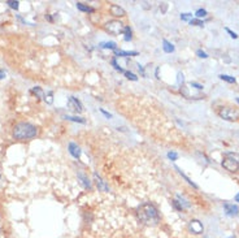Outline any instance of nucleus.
<instances>
[{
  "instance_id": "nucleus-1",
  "label": "nucleus",
  "mask_w": 239,
  "mask_h": 238,
  "mask_svg": "<svg viewBox=\"0 0 239 238\" xmlns=\"http://www.w3.org/2000/svg\"><path fill=\"white\" fill-rule=\"evenodd\" d=\"M137 216L139 219L140 222H143L144 225H156L160 221V215L159 211L154 204L151 203H144L138 208Z\"/></svg>"
},
{
  "instance_id": "nucleus-2",
  "label": "nucleus",
  "mask_w": 239,
  "mask_h": 238,
  "mask_svg": "<svg viewBox=\"0 0 239 238\" xmlns=\"http://www.w3.org/2000/svg\"><path fill=\"white\" fill-rule=\"evenodd\" d=\"M36 135V128L29 122H20L14 126L13 137L16 139H30Z\"/></svg>"
},
{
  "instance_id": "nucleus-3",
  "label": "nucleus",
  "mask_w": 239,
  "mask_h": 238,
  "mask_svg": "<svg viewBox=\"0 0 239 238\" xmlns=\"http://www.w3.org/2000/svg\"><path fill=\"white\" fill-rule=\"evenodd\" d=\"M217 115L227 121H235L239 118V111L235 108H230V107H220L217 109Z\"/></svg>"
},
{
  "instance_id": "nucleus-4",
  "label": "nucleus",
  "mask_w": 239,
  "mask_h": 238,
  "mask_svg": "<svg viewBox=\"0 0 239 238\" xmlns=\"http://www.w3.org/2000/svg\"><path fill=\"white\" fill-rule=\"evenodd\" d=\"M105 30L108 33H111V34H113V35H118V34H122V33H124L125 26L122 22L113 20V21H109L105 24Z\"/></svg>"
},
{
  "instance_id": "nucleus-5",
  "label": "nucleus",
  "mask_w": 239,
  "mask_h": 238,
  "mask_svg": "<svg viewBox=\"0 0 239 238\" xmlns=\"http://www.w3.org/2000/svg\"><path fill=\"white\" fill-rule=\"evenodd\" d=\"M221 164H222L223 168H225L226 170H229V172H237V170H239V163L233 160V159H230V158H225Z\"/></svg>"
},
{
  "instance_id": "nucleus-6",
  "label": "nucleus",
  "mask_w": 239,
  "mask_h": 238,
  "mask_svg": "<svg viewBox=\"0 0 239 238\" xmlns=\"http://www.w3.org/2000/svg\"><path fill=\"white\" fill-rule=\"evenodd\" d=\"M189 229L191 230L194 234H201L203 233V230H204L203 224H201L199 220H191L189 222Z\"/></svg>"
},
{
  "instance_id": "nucleus-7",
  "label": "nucleus",
  "mask_w": 239,
  "mask_h": 238,
  "mask_svg": "<svg viewBox=\"0 0 239 238\" xmlns=\"http://www.w3.org/2000/svg\"><path fill=\"white\" fill-rule=\"evenodd\" d=\"M68 106L74 111V112H82V111H83L82 103L77 98H74V96H70V98L68 99Z\"/></svg>"
},
{
  "instance_id": "nucleus-8",
  "label": "nucleus",
  "mask_w": 239,
  "mask_h": 238,
  "mask_svg": "<svg viewBox=\"0 0 239 238\" xmlns=\"http://www.w3.org/2000/svg\"><path fill=\"white\" fill-rule=\"evenodd\" d=\"M223 208H225L226 213L229 215V216H235V215H238V212H239V208L230 203H223Z\"/></svg>"
},
{
  "instance_id": "nucleus-9",
  "label": "nucleus",
  "mask_w": 239,
  "mask_h": 238,
  "mask_svg": "<svg viewBox=\"0 0 239 238\" xmlns=\"http://www.w3.org/2000/svg\"><path fill=\"white\" fill-rule=\"evenodd\" d=\"M94 180L96 182V186H98L99 190H102V191H109V189H108V186L105 185V182H104L102 178L99 177V174L96 173V172L94 173Z\"/></svg>"
},
{
  "instance_id": "nucleus-10",
  "label": "nucleus",
  "mask_w": 239,
  "mask_h": 238,
  "mask_svg": "<svg viewBox=\"0 0 239 238\" xmlns=\"http://www.w3.org/2000/svg\"><path fill=\"white\" fill-rule=\"evenodd\" d=\"M111 13L113 14L114 17H124L125 16V9L121 8L117 4H112L111 5Z\"/></svg>"
},
{
  "instance_id": "nucleus-11",
  "label": "nucleus",
  "mask_w": 239,
  "mask_h": 238,
  "mask_svg": "<svg viewBox=\"0 0 239 238\" xmlns=\"http://www.w3.org/2000/svg\"><path fill=\"white\" fill-rule=\"evenodd\" d=\"M69 152H70V155H72L73 158L79 159V156H81V148L78 147L76 143H73V142L69 143Z\"/></svg>"
},
{
  "instance_id": "nucleus-12",
  "label": "nucleus",
  "mask_w": 239,
  "mask_h": 238,
  "mask_svg": "<svg viewBox=\"0 0 239 238\" xmlns=\"http://www.w3.org/2000/svg\"><path fill=\"white\" fill-rule=\"evenodd\" d=\"M163 50L165 51L166 54H171V52H174V46L170 42H168L166 39H164L163 40Z\"/></svg>"
},
{
  "instance_id": "nucleus-13",
  "label": "nucleus",
  "mask_w": 239,
  "mask_h": 238,
  "mask_svg": "<svg viewBox=\"0 0 239 238\" xmlns=\"http://www.w3.org/2000/svg\"><path fill=\"white\" fill-rule=\"evenodd\" d=\"M78 177H79L81 180H82V184H83V186H85L86 189H91V182H90V180L85 176L83 173H78Z\"/></svg>"
},
{
  "instance_id": "nucleus-14",
  "label": "nucleus",
  "mask_w": 239,
  "mask_h": 238,
  "mask_svg": "<svg viewBox=\"0 0 239 238\" xmlns=\"http://www.w3.org/2000/svg\"><path fill=\"white\" fill-rule=\"evenodd\" d=\"M77 8L79 9V10H82V12H94V8H91V7H88V5H86V4H83V3H77Z\"/></svg>"
},
{
  "instance_id": "nucleus-15",
  "label": "nucleus",
  "mask_w": 239,
  "mask_h": 238,
  "mask_svg": "<svg viewBox=\"0 0 239 238\" xmlns=\"http://www.w3.org/2000/svg\"><path fill=\"white\" fill-rule=\"evenodd\" d=\"M102 48H109V50H116L117 48V44H116L114 42H103L99 44Z\"/></svg>"
},
{
  "instance_id": "nucleus-16",
  "label": "nucleus",
  "mask_w": 239,
  "mask_h": 238,
  "mask_svg": "<svg viewBox=\"0 0 239 238\" xmlns=\"http://www.w3.org/2000/svg\"><path fill=\"white\" fill-rule=\"evenodd\" d=\"M116 55H117V56H137L138 52H135V51L126 52V51H117L116 50Z\"/></svg>"
},
{
  "instance_id": "nucleus-17",
  "label": "nucleus",
  "mask_w": 239,
  "mask_h": 238,
  "mask_svg": "<svg viewBox=\"0 0 239 238\" xmlns=\"http://www.w3.org/2000/svg\"><path fill=\"white\" fill-rule=\"evenodd\" d=\"M66 120H70V121H74V122H79V124H85L86 120L82 117H77V116H65Z\"/></svg>"
},
{
  "instance_id": "nucleus-18",
  "label": "nucleus",
  "mask_w": 239,
  "mask_h": 238,
  "mask_svg": "<svg viewBox=\"0 0 239 238\" xmlns=\"http://www.w3.org/2000/svg\"><path fill=\"white\" fill-rule=\"evenodd\" d=\"M220 78H221L222 81H225V82H229V83H235V78H234V77L227 76V74H221V76H220Z\"/></svg>"
},
{
  "instance_id": "nucleus-19",
  "label": "nucleus",
  "mask_w": 239,
  "mask_h": 238,
  "mask_svg": "<svg viewBox=\"0 0 239 238\" xmlns=\"http://www.w3.org/2000/svg\"><path fill=\"white\" fill-rule=\"evenodd\" d=\"M175 169H177V170H178V172H179V174H181V176H182V177H183V178H185V180H186V181H187V182H189V184H190V185H192V186H194V187H195V189H197V186H196V185H195V184H194V182H192L191 180H190V178H189L187 176H186V174H185V173H182V172H181V170H179V168H178V167H175Z\"/></svg>"
},
{
  "instance_id": "nucleus-20",
  "label": "nucleus",
  "mask_w": 239,
  "mask_h": 238,
  "mask_svg": "<svg viewBox=\"0 0 239 238\" xmlns=\"http://www.w3.org/2000/svg\"><path fill=\"white\" fill-rule=\"evenodd\" d=\"M190 25H194V26H199V28H203V26H204V22H203V21H200L199 18H197V20H195V18H192V20L190 21Z\"/></svg>"
},
{
  "instance_id": "nucleus-21",
  "label": "nucleus",
  "mask_w": 239,
  "mask_h": 238,
  "mask_svg": "<svg viewBox=\"0 0 239 238\" xmlns=\"http://www.w3.org/2000/svg\"><path fill=\"white\" fill-rule=\"evenodd\" d=\"M124 33H125V40H130V39H131V29H130L129 26H125Z\"/></svg>"
},
{
  "instance_id": "nucleus-22",
  "label": "nucleus",
  "mask_w": 239,
  "mask_h": 238,
  "mask_svg": "<svg viewBox=\"0 0 239 238\" xmlns=\"http://www.w3.org/2000/svg\"><path fill=\"white\" fill-rule=\"evenodd\" d=\"M225 156H226V158L233 159V160H235V161L239 163V155H238V154H234V152H226Z\"/></svg>"
},
{
  "instance_id": "nucleus-23",
  "label": "nucleus",
  "mask_w": 239,
  "mask_h": 238,
  "mask_svg": "<svg viewBox=\"0 0 239 238\" xmlns=\"http://www.w3.org/2000/svg\"><path fill=\"white\" fill-rule=\"evenodd\" d=\"M125 76H126V78L128 80H131V81H138V77L135 76L134 73H131V72H128V70H125Z\"/></svg>"
},
{
  "instance_id": "nucleus-24",
  "label": "nucleus",
  "mask_w": 239,
  "mask_h": 238,
  "mask_svg": "<svg viewBox=\"0 0 239 238\" xmlns=\"http://www.w3.org/2000/svg\"><path fill=\"white\" fill-rule=\"evenodd\" d=\"M171 204H173V207H174L177 211H182V210H183V207H182V203L178 202V200H173V202H171Z\"/></svg>"
},
{
  "instance_id": "nucleus-25",
  "label": "nucleus",
  "mask_w": 239,
  "mask_h": 238,
  "mask_svg": "<svg viewBox=\"0 0 239 238\" xmlns=\"http://www.w3.org/2000/svg\"><path fill=\"white\" fill-rule=\"evenodd\" d=\"M195 16H196L197 18L205 17V16H207V10H205V9H197L196 13H195Z\"/></svg>"
},
{
  "instance_id": "nucleus-26",
  "label": "nucleus",
  "mask_w": 239,
  "mask_h": 238,
  "mask_svg": "<svg viewBox=\"0 0 239 238\" xmlns=\"http://www.w3.org/2000/svg\"><path fill=\"white\" fill-rule=\"evenodd\" d=\"M112 65L114 66V69L116 70H118V72H121V73H125V70L121 68V66H120L118 64H117V61H116V59H112Z\"/></svg>"
},
{
  "instance_id": "nucleus-27",
  "label": "nucleus",
  "mask_w": 239,
  "mask_h": 238,
  "mask_svg": "<svg viewBox=\"0 0 239 238\" xmlns=\"http://www.w3.org/2000/svg\"><path fill=\"white\" fill-rule=\"evenodd\" d=\"M181 20H183V21H191L192 20V14L191 13H182L181 14Z\"/></svg>"
},
{
  "instance_id": "nucleus-28",
  "label": "nucleus",
  "mask_w": 239,
  "mask_h": 238,
  "mask_svg": "<svg viewBox=\"0 0 239 238\" xmlns=\"http://www.w3.org/2000/svg\"><path fill=\"white\" fill-rule=\"evenodd\" d=\"M168 158H169L170 160H177L178 154H177V152H174V151H169V152H168Z\"/></svg>"
},
{
  "instance_id": "nucleus-29",
  "label": "nucleus",
  "mask_w": 239,
  "mask_h": 238,
  "mask_svg": "<svg viewBox=\"0 0 239 238\" xmlns=\"http://www.w3.org/2000/svg\"><path fill=\"white\" fill-rule=\"evenodd\" d=\"M196 55H197L199 57H201V59H207V57H208V55L205 54L204 51H201V50H197V51H196Z\"/></svg>"
},
{
  "instance_id": "nucleus-30",
  "label": "nucleus",
  "mask_w": 239,
  "mask_h": 238,
  "mask_svg": "<svg viewBox=\"0 0 239 238\" xmlns=\"http://www.w3.org/2000/svg\"><path fill=\"white\" fill-rule=\"evenodd\" d=\"M7 4L13 9H18V1H7Z\"/></svg>"
},
{
  "instance_id": "nucleus-31",
  "label": "nucleus",
  "mask_w": 239,
  "mask_h": 238,
  "mask_svg": "<svg viewBox=\"0 0 239 238\" xmlns=\"http://www.w3.org/2000/svg\"><path fill=\"white\" fill-rule=\"evenodd\" d=\"M225 30H226L227 33H229V34H230V36H231V38H234V39H237V38H238V34H237V33L231 31V30H230V29H229V28H226V29H225Z\"/></svg>"
},
{
  "instance_id": "nucleus-32",
  "label": "nucleus",
  "mask_w": 239,
  "mask_h": 238,
  "mask_svg": "<svg viewBox=\"0 0 239 238\" xmlns=\"http://www.w3.org/2000/svg\"><path fill=\"white\" fill-rule=\"evenodd\" d=\"M33 92H35V94H36V95H38V96H40V98H43V91H42V90H40V89H39V87H35V89H34V90H33Z\"/></svg>"
},
{
  "instance_id": "nucleus-33",
  "label": "nucleus",
  "mask_w": 239,
  "mask_h": 238,
  "mask_svg": "<svg viewBox=\"0 0 239 238\" xmlns=\"http://www.w3.org/2000/svg\"><path fill=\"white\" fill-rule=\"evenodd\" d=\"M190 86L195 87V89H197V90H203V86L199 85V83H196V82H190Z\"/></svg>"
},
{
  "instance_id": "nucleus-34",
  "label": "nucleus",
  "mask_w": 239,
  "mask_h": 238,
  "mask_svg": "<svg viewBox=\"0 0 239 238\" xmlns=\"http://www.w3.org/2000/svg\"><path fill=\"white\" fill-rule=\"evenodd\" d=\"M100 112H102V113H103V115H104V116H105L107 118H111V117H112V115H111L109 112H107L105 109H103V108H100Z\"/></svg>"
},
{
  "instance_id": "nucleus-35",
  "label": "nucleus",
  "mask_w": 239,
  "mask_h": 238,
  "mask_svg": "<svg viewBox=\"0 0 239 238\" xmlns=\"http://www.w3.org/2000/svg\"><path fill=\"white\" fill-rule=\"evenodd\" d=\"M166 8H168V4H166V3H163V4L160 5V9H161V12H163V13H165V12H166Z\"/></svg>"
},
{
  "instance_id": "nucleus-36",
  "label": "nucleus",
  "mask_w": 239,
  "mask_h": 238,
  "mask_svg": "<svg viewBox=\"0 0 239 238\" xmlns=\"http://www.w3.org/2000/svg\"><path fill=\"white\" fill-rule=\"evenodd\" d=\"M178 81H179V82H181V81L183 82V74H181V73L178 74Z\"/></svg>"
},
{
  "instance_id": "nucleus-37",
  "label": "nucleus",
  "mask_w": 239,
  "mask_h": 238,
  "mask_svg": "<svg viewBox=\"0 0 239 238\" xmlns=\"http://www.w3.org/2000/svg\"><path fill=\"white\" fill-rule=\"evenodd\" d=\"M143 8L144 9H149L151 8V5H148V3H143Z\"/></svg>"
},
{
  "instance_id": "nucleus-38",
  "label": "nucleus",
  "mask_w": 239,
  "mask_h": 238,
  "mask_svg": "<svg viewBox=\"0 0 239 238\" xmlns=\"http://www.w3.org/2000/svg\"><path fill=\"white\" fill-rule=\"evenodd\" d=\"M235 202H239V193L235 195Z\"/></svg>"
},
{
  "instance_id": "nucleus-39",
  "label": "nucleus",
  "mask_w": 239,
  "mask_h": 238,
  "mask_svg": "<svg viewBox=\"0 0 239 238\" xmlns=\"http://www.w3.org/2000/svg\"><path fill=\"white\" fill-rule=\"evenodd\" d=\"M3 77H4V73H3L1 70H0V78H3Z\"/></svg>"
},
{
  "instance_id": "nucleus-40",
  "label": "nucleus",
  "mask_w": 239,
  "mask_h": 238,
  "mask_svg": "<svg viewBox=\"0 0 239 238\" xmlns=\"http://www.w3.org/2000/svg\"><path fill=\"white\" fill-rule=\"evenodd\" d=\"M235 100H237V103L239 104V98H237V99H235Z\"/></svg>"
},
{
  "instance_id": "nucleus-41",
  "label": "nucleus",
  "mask_w": 239,
  "mask_h": 238,
  "mask_svg": "<svg viewBox=\"0 0 239 238\" xmlns=\"http://www.w3.org/2000/svg\"><path fill=\"white\" fill-rule=\"evenodd\" d=\"M230 238H235V237H230Z\"/></svg>"
},
{
  "instance_id": "nucleus-42",
  "label": "nucleus",
  "mask_w": 239,
  "mask_h": 238,
  "mask_svg": "<svg viewBox=\"0 0 239 238\" xmlns=\"http://www.w3.org/2000/svg\"><path fill=\"white\" fill-rule=\"evenodd\" d=\"M205 238H209V237H205Z\"/></svg>"
}]
</instances>
